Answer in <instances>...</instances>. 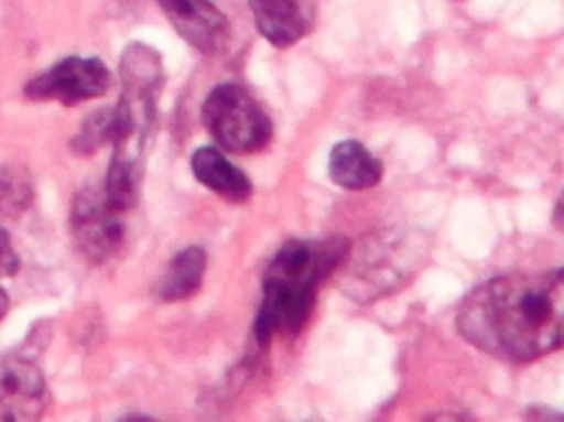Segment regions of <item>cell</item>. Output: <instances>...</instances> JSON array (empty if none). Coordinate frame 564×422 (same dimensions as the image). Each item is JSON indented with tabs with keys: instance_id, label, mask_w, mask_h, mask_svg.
Here are the masks:
<instances>
[{
	"instance_id": "e0dca14e",
	"label": "cell",
	"mask_w": 564,
	"mask_h": 422,
	"mask_svg": "<svg viewBox=\"0 0 564 422\" xmlns=\"http://www.w3.org/2000/svg\"><path fill=\"white\" fill-rule=\"evenodd\" d=\"M552 223L556 229L564 231V192L560 195L558 202H556L555 208H553Z\"/></svg>"
},
{
	"instance_id": "3957f363",
	"label": "cell",
	"mask_w": 564,
	"mask_h": 422,
	"mask_svg": "<svg viewBox=\"0 0 564 422\" xmlns=\"http://www.w3.org/2000/svg\"><path fill=\"white\" fill-rule=\"evenodd\" d=\"M350 242L341 236L297 239L282 246L263 275V302L254 321L260 347L276 335H297L307 324L318 285L344 264Z\"/></svg>"
},
{
	"instance_id": "8fae6325",
	"label": "cell",
	"mask_w": 564,
	"mask_h": 422,
	"mask_svg": "<svg viewBox=\"0 0 564 422\" xmlns=\"http://www.w3.org/2000/svg\"><path fill=\"white\" fill-rule=\"evenodd\" d=\"M191 165L195 178L228 204H247L253 195V184L247 174L231 164L218 149H197Z\"/></svg>"
},
{
	"instance_id": "2e32d148",
	"label": "cell",
	"mask_w": 564,
	"mask_h": 422,
	"mask_svg": "<svg viewBox=\"0 0 564 422\" xmlns=\"http://www.w3.org/2000/svg\"><path fill=\"white\" fill-rule=\"evenodd\" d=\"M20 261L7 231L0 228V278H10L19 272Z\"/></svg>"
},
{
	"instance_id": "5b68a950",
	"label": "cell",
	"mask_w": 564,
	"mask_h": 422,
	"mask_svg": "<svg viewBox=\"0 0 564 422\" xmlns=\"http://www.w3.org/2000/svg\"><path fill=\"white\" fill-rule=\"evenodd\" d=\"M202 121L214 141L231 154H257L273 139L270 116L247 89L234 83L217 86L207 96Z\"/></svg>"
},
{
	"instance_id": "7c38bea8",
	"label": "cell",
	"mask_w": 564,
	"mask_h": 422,
	"mask_svg": "<svg viewBox=\"0 0 564 422\" xmlns=\"http://www.w3.org/2000/svg\"><path fill=\"white\" fill-rule=\"evenodd\" d=\"M328 175L337 187L364 192L383 178V164L358 141H341L332 149Z\"/></svg>"
},
{
	"instance_id": "52a82bcc",
	"label": "cell",
	"mask_w": 564,
	"mask_h": 422,
	"mask_svg": "<svg viewBox=\"0 0 564 422\" xmlns=\"http://www.w3.org/2000/svg\"><path fill=\"white\" fill-rule=\"evenodd\" d=\"M122 212L109 204L105 188H83L72 207V231L79 252L89 262L101 264L115 258L124 246Z\"/></svg>"
},
{
	"instance_id": "5bb4252c",
	"label": "cell",
	"mask_w": 564,
	"mask_h": 422,
	"mask_svg": "<svg viewBox=\"0 0 564 422\" xmlns=\"http://www.w3.org/2000/svg\"><path fill=\"white\" fill-rule=\"evenodd\" d=\"M33 202V182L23 165H0V215L17 216Z\"/></svg>"
},
{
	"instance_id": "ba28073f",
	"label": "cell",
	"mask_w": 564,
	"mask_h": 422,
	"mask_svg": "<svg viewBox=\"0 0 564 422\" xmlns=\"http://www.w3.org/2000/svg\"><path fill=\"white\" fill-rule=\"evenodd\" d=\"M175 32L204 55H217L230 42L231 25L210 0H155Z\"/></svg>"
},
{
	"instance_id": "ac0fdd59",
	"label": "cell",
	"mask_w": 564,
	"mask_h": 422,
	"mask_svg": "<svg viewBox=\"0 0 564 422\" xmlns=\"http://www.w3.org/2000/svg\"><path fill=\"white\" fill-rule=\"evenodd\" d=\"M9 295L0 289V322L6 318L7 312H9Z\"/></svg>"
},
{
	"instance_id": "9a60e30c",
	"label": "cell",
	"mask_w": 564,
	"mask_h": 422,
	"mask_svg": "<svg viewBox=\"0 0 564 422\" xmlns=\"http://www.w3.org/2000/svg\"><path fill=\"white\" fill-rule=\"evenodd\" d=\"M116 131V111L115 108H102L93 112L83 122L79 128L78 134L75 136L72 142V149L78 155H93L111 144L115 141Z\"/></svg>"
},
{
	"instance_id": "30bf717a",
	"label": "cell",
	"mask_w": 564,
	"mask_h": 422,
	"mask_svg": "<svg viewBox=\"0 0 564 422\" xmlns=\"http://www.w3.org/2000/svg\"><path fill=\"white\" fill-rule=\"evenodd\" d=\"M258 32L274 48H291L301 42L312 25L302 0H248Z\"/></svg>"
},
{
	"instance_id": "4fadbf2b",
	"label": "cell",
	"mask_w": 564,
	"mask_h": 422,
	"mask_svg": "<svg viewBox=\"0 0 564 422\" xmlns=\"http://www.w3.org/2000/svg\"><path fill=\"white\" fill-rule=\"evenodd\" d=\"M207 262V252L198 246H188L178 251L165 269L164 278L159 284V297L165 302L192 297L202 288Z\"/></svg>"
},
{
	"instance_id": "7a4b0ae2",
	"label": "cell",
	"mask_w": 564,
	"mask_h": 422,
	"mask_svg": "<svg viewBox=\"0 0 564 422\" xmlns=\"http://www.w3.org/2000/svg\"><path fill=\"white\" fill-rule=\"evenodd\" d=\"M121 82V98L115 108V152L105 192L109 204L124 213L138 202L145 154L154 134L158 99L164 85L161 55L144 43H132L122 53Z\"/></svg>"
},
{
	"instance_id": "277c9868",
	"label": "cell",
	"mask_w": 564,
	"mask_h": 422,
	"mask_svg": "<svg viewBox=\"0 0 564 422\" xmlns=\"http://www.w3.org/2000/svg\"><path fill=\"white\" fill-rule=\"evenodd\" d=\"M426 238L414 231L387 229L364 239L348 251L341 274L345 294L371 302L404 288L426 262Z\"/></svg>"
},
{
	"instance_id": "9c48e42d",
	"label": "cell",
	"mask_w": 564,
	"mask_h": 422,
	"mask_svg": "<svg viewBox=\"0 0 564 422\" xmlns=\"http://www.w3.org/2000/svg\"><path fill=\"white\" fill-rule=\"evenodd\" d=\"M45 378L25 358L0 364V421H36L46 410Z\"/></svg>"
},
{
	"instance_id": "8992f818",
	"label": "cell",
	"mask_w": 564,
	"mask_h": 422,
	"mask_svg": "<svg viewBox=\"0 0 564 422\" xmlns=\"http://www.w3.org/2000/svg\"><path fill=\"white\" fill-rule=\"evenodd\" d=\"M112 85L111 72L95 56H68L30 79L25 96L35 102L76 106L102 98Z\"/></svg>"
},
{
	"instance_id": "6da1fadb",
	"label": "cell",
	"mask_w": 564,
	"mask_h": 422,
	"mask_svg": "<svg viewBox=\"0 0 564 422\" xmlns=\"http://www.w3.org/2000/svg\"><path fill=\"white\" fill-rule=\"evenodd\" d=\"M460 337L510 365H529L564 348V266L496 275L469 292L456 315Z\"/></svg>"
}]
</instances>
